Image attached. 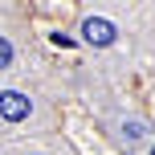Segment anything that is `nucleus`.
<instances>
[{"label":"nucleus","instance_id":"f03ea898","mask_svg":"<svg viewBox=\"0 0 155 155\" xmlns=\"http://www.w3.org/2000/svg\"><path fill=\"white\" fill-rule=\"evenodd\" d=\"M33 114V98L21 90H4L0 94V118L4 123H25V118Z\"/></svg>","mask_w":155,"mask_h":155},{"label":"nucleus","instance_id":"f257e3e1","mask_svg":"<svg viewBox=\"0 0 155 155\" xmlns=\"http://www.w3.org/2000/svg\"><path fill=\"white\" fill-rule=\"evenodd\" d=\"M114 37H118V29H114V21H106V16H86L82 21V41L86 45L106 49V45H114Z\"/></svg>","mask_w":155,"mask_h":155},{"label":"nucleus","instance_id":"39448f33","mask_svg":"<svg viewBox=\"0 0 155 155\" xmlns=\"http://www.w3.org/2000/svg\"><path fill=\"white\" fill-rule=\"evenodd\" d=\"M151 155H155V147H151Z\"/></svg>","mask_w":155,"mask_h":155},{"label":"nucleus","instance_id":"20e7f679","mask_svg":"<svg viewBox=\"0 0 155 155\" xmlns=\"http://www.w3.org/2000/svg\"><path fill=\"white\" fill-rule=\"evenodd\" d=\"M143 131H147V127L135 123V118H131V123H123V135H127V139H143Z\"/></svg>","mask_w":155,"mask_h":155},{"label":"nucleus","instance_id":"7ed1b4c3","mask_svg":"<svg viewBox=\"0 0 155 155\" xmlns=\"http://www.w3.org/2000/svg\"><path fill=\"white\" fill-rule=\"evenodd\" d=\"M12 65V45H8V37H0V70H8Z\"/></svg>","mask_w":155,"mask_h":155}]
</instances>
